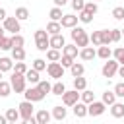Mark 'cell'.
<instances>
[{"label": "cell", "instance_id": "f6af8a7d", "mask_svg": "<svg viewBox=\"0 0 124 124\" xmlns=\"http://www.w3.org/2000/svg\"><path fill=\"white\" fill-rule=\"evenodd\" d=\"M110 39H112V43H118L122 39V31L120 29H110Z\"/></svg>", "mask_w": 124, "mask_h": 124}, {"label": "cell", "instance_id": "cb8c5ba5", "mask_svg": "<svg viewBox=\"0 0 124 124\" xmlns=\"http://www.w3.org/2000/svg\"><path fill=\"white\" fill-rule=\"evenodd\" d=\"M12 58H14V62L16 60H25V48L23 46H14L12 48Z\"/></svg>", "mask_w": 124, "mask_h": 124}, {"label": "cell", "instance_id": "5b68a950", "mask_svg": "<svg viewBox=\"0 0 124 124\" xmlns=\"http://www.w3.org/2000/svg\"><path fill=\"white\" fill-rule=\"evenodd\" d=\"M46 74L52 79H62L64 78V66L60 62H48L46 64Z\"/></svg>", "mask_w": 124, "mask_h": 124}, {"label": "cell", "instance_id": "e575fe53", "mask_svg": "<svg viewBox=\"0 0 124 124\" xmlns=\"http://www.w3.org/2000/svg\"><path fill=\"white\" fill-rule=\"evenodd\" d=\"M112 56L114 60H118V64H124V46H116L112 50Z\"/></svg>", "mask_w": 124, "mask_h": 124}, {"label": "cell", "instance_id": "bcb514c9", "mask_svg": "<svg viewBox=\"0 0 124 124\" xmlns=\"http://www.w3.org/2000/svg\"><path fill=\"white\" fill-rule=\"evenodd\" d=\"M72 8H74L76 12H81V10L85 8V0H72Z\"/></svg>", "mask_w": 124, "mask_h": 124}, {"label": "cell", "instance_id": "681fc988", "mask_svg": "<svg viewBox=\"0 0 124 124\" xmlns=\"http://www.w3.org/2000/svg\"><path fill=\"white\" fill-rule=\"evenodd\" d=\"M6 17H8V14H6V10H4V8H0V21H4Z\"/></svg>", "mask_w": 124, "mask_h": 124}, {"label": "cell", "instance_id": "11a10c76", "mask_svg": "<svg viewBox=\"0 0 124 124\" xmlns=\"http://www.w3.org/2000/svg\"><path fill=\"white\" fill-rule=\"evenodd\" d=\"M120 31H122V35H124V29H120Z\"/></svg>", "mask_w": 124, "mask_h": 124}, {"label": "cell", "instance_id": "d590c367", "mask_svg": "<svg viewBox=\"0 0 124 124\" xmlns=\"http://www.w3.org/2000/svg\"><path fill=\"white\" fill-rule=\"evenodd\" d=\"M31 68H35V70L43 72V70H46V60H43V58H35V60H33V64H31Z\"/></svg>", "mask_w": 124, "mask_h": 124}, {"label": "cell", "instance_id": "30bf717a", "mask_svg": "<svg viewBox=\"0 0 124 124\" xmlns=\"http://www.w3.org/2000/svg\"><path fill=\"white\" fill-rule=\"evenodd\" d=\"M78 21H79V17H78V16H74V14H64V16H62V19H60L62 27H66V29L76 27V25H78Z\"/></svg>", "mask_w": 124, "mask_h": 124}, {"label": "cell", "instance_id": "484cf974", "mask_svg": "<svg viewBox=\"0 0 124 124\" xmlns=\"http://www.w3.org/2000/svg\"><path fill=\"white\" fill-rule=\"evenodd\" d=\"M74 89H78V91H83V89H87V79H85L83 76H78V78H74Z\"/></svg>", "mask_w": 124, "mask_h": 124}, {"label": "cell", "instance_id": "603a6c76", "mask_svg": "<svg viewBox=\"0 0 124 124\" xmlns=\"http://www.w3.org/2000/svg\"><path fill=\"white\" fill-rule=\"evenodd\" d=\"M66 114H68V110H66L62 105H58V107H54V108H52V118H56V120H64V118H66Z\"/></svg>", "mask_w": 124, "mask_h": 124}, {"label": "cell", "instance_id": "d6a6232c", "mask_svg": "<svg viewBox=\"0 0 124 124\" xmlns=\"http://www.w3.org/2000/svg\"><path fill=\"white\" fill-rule=\"evenodd\" d=\"M16 17H17L19 21H25V19L29 17V10H27V8H23V6L16 8Z\"/></svg>", "mask_w": 124, "mask_h": 124}, {"label": "cell", "instance_id": "f5cc1de1", "mask_svg": "<svg viewBox=\"0 0 124 124\" xmlns=\"http://www.w3.org/2000/svg\"><path fill=\"white\" fill-rule=\"evenodd\" d=\"M4 33H6V29H4V25H0V37H4Z\"/></svg>", "mask_w": 124, "mask_h": 124}, {"label": "cell", "instance_id": "7c38bea8", "mask_svg": "<svg viewBox=\"0 0 124 124\" xmlns=\"http://www.w3.org/2000/svg\"><path fill=\"white\" fill-rule=\"evenodd\" d=\"M39 70H35V68H29L27 72H25V79H27V83H31V85H37L39 81H41V78H39Z\"/></svg>", "mask_w": 124, "mask_h": 124}, {"label": "cell", "instance_id": "9a60e30c", "mask_svg": "<svg viewBox=\"0 0 124 124\" xmlns=\"http://www.w3.org/2000/svg\"><path fill=\"white\" fill-rule=\"evenodd\" d=\"M50 118H52V114L48 112V110H37V114H35V120H37V124H48L50 122Z\"/></svg>", "mask_w": 124, "mask_h": 124}, {"label": "cell", "instance_id": "9c48e42d", "mask_svg": "<svg viewBox=\"0 0 124 124\" xmlns=\"http://www.w3.org/2000/svg\"><path fill=\"white\" fill-rule=\"evenodd\" d=\"M78 101H79V91H78V89L64 91V95H62V103H64V107H74Z\"/></svg>", "mask_w": 124, "mask_h": 124}, {"label": "cell", "instance_id": "60d3db41", "mask_svg": "<svg viewBox=\"0 0 124 124\" xmlns=\"http://www.w3.org/2000/svg\"><path fill=\"white\" fill-rule=\"evenodd\" d=\"M101 39H103V45H110L112 39H110V29H101Z\"/></svg>", "mask_w": 124, "mask_h": 124}, {"label": "cell", "instance_id": "7bdbcfd3", "mask_svg": "<svg viewBox=\"0 0 124 124\" xmlns=\"http://www.w3.org/2000/svg\"><path fill=\"white\" fill-rule=\"evenodd\" d=\"M112 17L118 19V21H122V19H124V8H122V6H116V8L112 10Z\"/></svg>", "mask_w": 124, "mask_h": 124}, {"label": "cell", "instance_id": "f907efd6", "mask_svg": "<svg viewBox=\"0 0 124 124\" xmlns=\"http://www.w3.org/2000/svg\"><path fill=\"white\" fill-rule=\"evenodd\" d=\"M118 76H120V78H124V64H120V66H118Z\"/></svg>", "mask_w": 124, "mask_h": 124}, {"label": "cell", "instance_id": "9f6ffc18", "mask_svg": "<svg viewBox=\"0 0 124 124\" xmlns=\"http://www.w3.org/2000/svg\"><path fill=\"white\" fill-rule=\"evenodd\" d=\"M95 2H99V0H95Z\"/></svg>", "mask_w": 124, "mask_h": 124}, {"label": "cell", "instance_id": "7dc6e473", "mask_svg": "<svg viewBox=\"0 0 124 124\" xmlns=\"http://www.w3.org/2000/svg\"><path fill=\"white\" fill-rule=\"evenodd\" d=\"M114 93H116V97H124V81L114 85Z\"/></svg>", "mask_w": 124, "mask_h": 124}, {"label": "cell", "instance_id": "7402d4cb", "mask_svg": "<svg viewBox=\"0 0 124 124\" xmlns=\"http://www.w3.org/2000/svg\"><path fill=\"white\" fill-rule=\"evenodd\" d=\"M46 31H48V35H56V33H60V31H62V23H60V21L50 19V23L46 25Z\"/></svg>", "mask_w": 124, "mask_h": 124}, {"label": "cell", "instance_id": "74e56055", "mask_svg": "<svg viewBox=\"0 0 124 124\" xmlns=\"http://www.w3.org/2000/svg\"><path fill=\"white\" fill-rule=\"evenodd\" d=\"M83 10L95 16V14L99 12V6H97V2H95V0H91V2H85V8H83Z\"/></svg>", "mask_w": 124, "mask_h": 124}, {"label": "cell", "instance_id": "2e32d148", "mask_svg": "<svg viewBox=\"0 0 124 124\" xmlns=\"http://www.w3.org/2000/svg\"><path fill=\"white\" fill-rule=\"evenodd\" d=\"M97 56H99V58H103V60H108V58L112 56L110 46H108V45H99V48H97Z\"/></svg>", "mask_w": 124, "mask_h": 124}, {"label": "cell", "instance_id": "f546056e", "mask_svg": "<svg viewBox=\"0 0 124 124\" xmlns=\"http://www.w3.org/2000/svg\"><path fill=\"white\" fill-rule=\"evenodd\" d=\"M14 48V41H12V37H2V41H0V50H12Z\"/></svg>", "mask_w": 124, "mask_h": 124}, {"label": "cell", "instance_id": "4fadbf2b", "mask_svg": "<svg viewBox=\"0 0 124 124\" xmlns=\"http://www.w3.org/2000/svg\"><path fill=\"white\" fill-rule=\"evenodd\" d=\"M64 45H66V41H64V37H62L60 33H56V35H50V46H52V48H58V50H62V48H64Z\"/></svg>", "mask_w": 124, "mask_h": 124}, {"label": "cell", "instance_id": "ab89813d", "mask_svg": "<svg viewBox=\"0 0 124 124\" xmlns=\"http://www.w3.org/2000/svg\"><path fill=\"white\" fill-rule=\"evenodd\" d=\"M29 68H27V64L23 62V60H16V64H14V72H19V74H25Z\"/></svg>", "mask_w": 124, "mask_h": 124}, {"label": "cell", "instance_id": "ffe728a7", "mask_svg": "<svg viewBox=\"0 0 124 124\" xmlns=\"http://www.w3.org/2000/svg\"><path fill=\"white\" fill-rule=\"evenodd\" d=\"M70 72H72V76H74V78L83 76V74H85V66H83L81 62H74V64L70 66Z\"/></svg>", "mask_w": 124, "mask_h": 124}, {"label": "cell", "instance_id": "1f68e13d", "mask_svg": "<svg viewBox=\"0 0 124 124\" xmlns=\"http://www.w3.org/2000/svg\"><path fill=\"white\" fill-rule=\"evenodd\" d=\"M12 93V83L10 81H0V97H8Z\"/></svg>", "mask_w": 124, "mask_h": 124}, {"label": "cell", "instance_id": "4316f807", "mask_svg": "<svg viewBox=\"0 0 124 124\" xmlns=\"http://www.w3.org/2000/svg\"><path fill=\"white\" fill-rule=\"evenodd\" d=\"M62 16H64V12H62V8H60V6H54V8L48 12V17H50V19H54V21H60V19H62Z\"/></svg>", "mask_w": 124, "mask_h": 124}, {"label": "cell", "instance_id": "e0dca14e", "mask_svg": "<svg viewBox=\"0 0 124 124\" xmlns=\"http://www.w3.org/2000/svg\"><path fill=\"white\" fill-rule=\"evenodd\" d=\"M110 114L114 118H122L124 116V103H112L110 105Z\"/></svg>", "mask_w": 124, "mask_h": 124}, {"label": "cell", "instance_id": "816d5d0a", "mask_svg": "<svg viewBox=\"0 0 124 124\" xmlns=\"http://www.w3.org/2000/svg\"><path fill=\"white\" fill-rule=\"evenodd\" d=\"M6 122H8V118H6V114H4V116L0 114V124H6Z\"/></svg>", "mask_w": 124, "mask_h": 124}, {"label": "cell", "instance_id": "ee69618b", "mask_svg": "<svg viewBox=\"0 0 124 124\" xmlns=\"http://www.w3.org/2000/svg\"><path fill=\"white\" fill-rule=\"evenodd\" d=\"M58 62H60V64H62V66H64V68H70V66H72V64H74V58H72V56H66V54H62V56H60V60H58Z\"/></svg>", "mask_w": 124, "mask_h": 124}, {"label": "cell", "instance_id": "5bb4252c", "mask_svg": "<svg viewBox=\"0 0 124 124\" xmlns=\"http://www.w3.org/2000/svg\"><path fill=\"white\" fill-rule=\"evenodd\" d=\"M74 114H76L78 118H83V116H87V103H83V101H78V103L74 105Z\"/></svg>", "mask_w": 124, "mask_h": 124}, {"label": "cell", "instance_id": "f1b7e54d", "mask_svg": "<svg viewBox=\"0 0 124 124\" xmlns=\"http://www.w3.org/2000/svg\"><path fill=\"white\" fill-rule=\"evenodd\" d=\"M103 103H105V105H108V107H110L112 103H116V93H114V89H112V91H105V93H103Z\"/></svg>", "mask_w": 124, "mask_h": 124}, {"label": "cell", "instance_id": "836d02e7", "mask_svg": "<svg viewBox=\"0 0 124 124\" xmlns=\"http://www.w3.org/2000/svg\"><path fill=\"white\" fill-rule=\"evenodd\" d=\"M89 43H91L93 46H99V45H103V39H101V31H93V33L89 35Z\"/></svg>", "mask_w": 124, "mask_h": 124}, {"label": "cell", "instance_id": "f35d334b", "mask_svg": "<svg viewBox=\"0 0 124 124\" xmlns=\"http://www.w3.org/2000/svg\"><path fill=\"white\" fill-rule=\"evenodd\" d=\"M78 17H79L81 23H91V21H93V14H89V12H85V10H81Z\"/></svg>", "mask_w": 124, "mask_h": 124}, {"label": "cell", "instance_id": "277c9868", "mask_svg": "<svg viewBox=\"0 0 124 124\" xmlns=\"http://www.w3.org/2000/svg\"><path fill=\"white\" fill-rule=\"evenodd\" d=\"M118 66H120L118 60H114V58L110 60V58H108V60L103 64V68H101L103 78H112V76H116V74H118Z\"/></svg>", "mask_w": 124, "mask_h": 124}, {"label": "cell", "instance_id": "7a4b0ae2", "mask_svg": "<svg viewBox=\"0 0 124 124\" xmlns=\"http://www.w3.org/2000/svg\"><path fill=\"white\" fill-rule=\"evenodd\" d=\"M17 108H19V114H21V120H23V122H31V124L37 122L35 116H33V101H27V99H25V101L19 103Z\"/></svg>", "mask_w": 124, "mask_h": 124}, {"label": "cell", "instance_id": "b9f144b4", "mask_svg": "<svg viewBox=\"0 0 124 124\" xmlns=\"http://www.w3.org/2000/svg\"><path fill=\"white\" fill-rule=\"evenodd\" d=\"M12 41H14V46H23V45H25V39H23V35H19V33H14V35H12Z\"/></svg>", "mask_w": 124, "mask_h": 124}, {"label": "cell", "instance_id": "3957f363", "mask_svg": "<svg viewBox=\"0 0 124 124\" xmlns=\"http://www.w3.org/2000/svg\"><path fill=\"white\" fill-rule=\"evenodd\" d=\"M72 39H74V43L79 46V48H83V46H87L89 45V35L85 33V29L83 27H72Z\"/></svg>", "mask_w": 124, "mask_h": 124}, {"label": "cell", "instance_id": "83f0119b", "mask_svg": "<svg viewBox=\"0 0 124 124\" xmlns=\"http://www.w3.org/2000/svg\"><path fill=\"white\" fill-rule=\"evenodd\" d=\"M79 99L83 101V103H91V101H95V93L93 91H89V89H83V91H79Z\"/></svg>", "mask_w": 124, "mask_h": 124}, {"label": "cell", "instance_id": "c3c4849f", "mask_svg": "<svg viewBox=\"0 0 124 124\" xmlns=\"http://www.w3.org/2000/svg\"><path fill=\"white\" fill-rule=\"evenodd\" d=\"M52 2H54V6H60V8H64L68 0H52Z\"/></svg>", "mask_w": 124, "mask_h": 124}, {"label": "cell", "instance_id": "ba28073f", "mask_svg": "<svg viewBox=\"0 0 124 124\" xmlns=\"http://www.w3.org/2000/svg\"><path fill=\"white\" fill-rule=\"evenodd\" d=\"M105 108H107V105L103 101H91L87 105V114L89 116H101L105 112Z\"/></svg>", "mask_w": 124, "mask_h": 124}, {"label": "cell", "instance_id": "8d00e7d4", "mask_svg": "<svg viewBox=\"0 0 124 124\" xmlns=\"http://www.w3.org/2000/svg\"><path fill=\"white\" fill-rule=\"evenodd\" d=\"M37 87H39V89H41V91H43L45 95L52 91V85H50V81H46V79H41V81L37 83Z\"/></svg>", "mask_w": 124, "mask_h": 124}, {"label": "cell", "instance_id": "6da1fadb", "mask_svg": "<svg viewBox=\"0 0 124 124\" xmlns=\"http://www.w3.org/2000/svg\"><path fill=\"white\" fill-rule=\"evenodd\" d=\"M10 83H12V89H14L16 93H23V91L27 89V79H25V74H19V72H14V70H12Z\"/></svg>", "mask_w": 124, "mask_h": 124}, {"label": "cell", "instance_id": "d6986e66", "mask_svg": "<svg viewBox=\"0 0 124 124\" xmlns=\"http://www.w3.org/2000/svg\"><path fill=\"white\" fill-rule=\"evenodd\" d=\"M62 54L76 58V56L79 54V50H78V45H76V43H74V45H64V48H62Z\"/></svg>", "mask_w": 124, "mask_h": 124}, {"label": "cell", "instance_id": "4dcf8cb0", "mask_svg": "<svg viewBox=\"0 0 124 124\" xmlns=\"http://www.w3.org/2000/svg\"><path fill=\"white\" fill-rule=\"evenodd\" d=\"M64 91H66V85H64V81H60V79H58V81L52 85V91H50V93H52V95H60V97H62V95H64Z\"/></svg>", "mask_w": 124, "mask_h": 124}, {"label": "cell", "instance_id": "8fae6325", "mask_svg": "<svg viewBox=\"0 0 124 124\" xmlns=\"http://www.w3.org/2000/svg\"><path fill=\"white\" fill-rule=\"evenodd\" d=\"M95 56H97V50H95L93 46H89V45H87V46H83V48L79 50V58H81V60H85V62H87V60H93Z\"/></svg>", "mask_w": 124, "mask_h": 124}, {"label": "cell", "instance_id": "44dd1931", "mask_svg": "<svg viewBox=\"0 0 124 124\" xmlns=\"http://www.w3.org/2000/svg\"><path fill=\"white\" fill-rule=\"evenodd\" d=\"M6 118H8V122L16 124V122L21 118V114H19V108H8V110H6Z\"/></svg>", "mask_w": 124, "mask_h": 124}, {"label": "cell", "instance_id": "ac0fdd59", "mask_svg": "<svg viewBox=\"0 0 124 124\" xmlns=\"http://www.w3.org/2000/svg\"><path fill=\"white\" fill-rule=\"evenodd\" d=\"M0 70H2V72H12V70H14V58L2 56V58H0Z\"/></svg>", "mask_w": 124, "mask_h": 124}, {"label": "cell", "instance_id": "d4e9b609", "mask_svg": "<svg viewBox=\"0 0 124 124\" xmlns=\"http://www.w3.org/2000/svg\"><path fill=\"white\" fill-rule=\"evenodd\" d=\"M60 56H62V54H60L58 48H52V46H50V48L46 50V60H48V62H58Z\"/></svg>", "mask_w": 124, "mask_h": 124}, {"label": "cell", "instance_id": "db71d44e", "mask_svg": "<svg viewBox=\"0 0 124 124\" xmlns=\"http://www.w3.org/2000/svg\"><path fill=\"white\" fill-rule=\"evenodd\" d=\"M2 74H4V72H2V70H0V81H2Z\"/></svg>", "mask_w": 124, "mask_h": 124}, {"label": "cell", "instance_id": "8992f818", "mask_svg": "<svg viewBox=\"0 0 124 124\" xmlns=\"http://www.w3.org/2000/svg\"><path fill=\"white\" fill-rule=\"evenodd\" d=\"M21 21L16 17V16H8L4 21H2V25H4V29L6 31H10V33H17V31H21V25H19Z\"/></svg>", "mask_w": 124, "mask_h": 124}, {"label": "cell", "instance_id": "52a82bcc", "mask_svg": "<svg viewBox=\"0 0 124 124\" xmlns=\"http://www.w3.org/2000/svg\"><path fill=\"white\" fill-rule=\"evenodd\" d=\"M23 95H25L27 101H33V103H39V101L45 99V93H43L37 85H35V87H27V89L23 91Z\"/></svg>", "mask_w": 124, "mask_h": 124}]
</instances>
